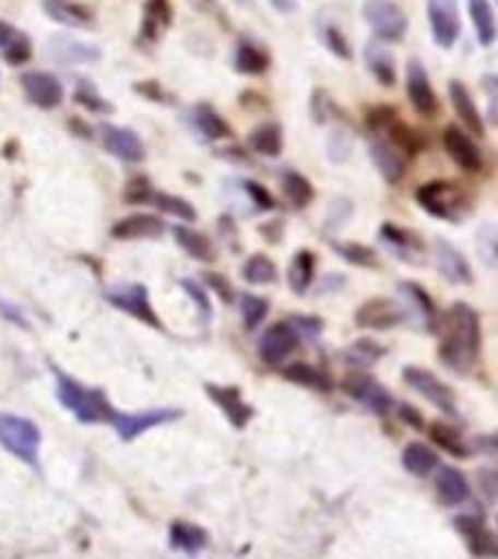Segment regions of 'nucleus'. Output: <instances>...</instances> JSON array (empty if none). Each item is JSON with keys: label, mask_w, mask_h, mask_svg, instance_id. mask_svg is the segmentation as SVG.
I'll use <instances>...</instances> for the list:
<instances>
[{"label": "nucleus", "mask_w": 498, "mask_h": 559, "mask_svg": "<svg viewBox=\"0 0 498 559\" xmlns=\"http://www.w3.org/2000/svg\"><path fill=\"white\" fill-rule=\"evenodd\" d=\"M481 349V318L478 312L461 304L452 306L449 312V330H446V341L440 347V358H443L446 367H452L458 373H470L475 358H478Z\"/></svg>", "instance_id": "nucleus-1"}, {"label": "nucleus", "mask_w": 498, "mask_h": 559, "mask_svg": "<svg viewBox=\"0 0 498 559\" xmlns=\"http://www.w3.org/2000/svg\"><path fill=\"white\" fill-rule=\"evenodd\" d=\"M56 391H59V402L64 408L85 426H96V423H111L114 419V405L108 402L103 391L96 388H85L76 379H70L68 373L56 370Z\"/></svg>", "instance_id": "nucleus-2"}, {"label": "nucleus", "mask_w": 498, "mask_h": 559, "mask_svg": "<svg viewBox=\"0 0 498 559\" xmlns=\"http://www.w3.org/2000/svg\"><path fill=\"white\" fill-rule=\"evenodd\" d=\"M0 445L12 452L17 461L38 469V452H42V428L17 414H0Z\"/></svg>", "instance_id": "nucleus-3"}, {"label": "nucleus", "mask_w": 498, "mask_h": 559, "mask_svg": "<svg viewBox=\"0 0 498 559\" xmlns=\"http://www.w3.org/2000/svg\"><path fill=\"white\" fill-rule=\"evenodd\" d=\"M414 199L426 213L443 218V222H461L470 210V195L452 181L423 183Z\"/></svg>", "instance_id": "nucleus-4"}, {"label": "nucleus", "mask_w": 498, "mask_h": 559, "mask_svg": "<svg viewBox=\"0 0 498 559\" xmlns=\"http://www.w3.org/2000/svg\"><path fill=\"white\" fill-rule=\"evenodd\" d=\"M365 21L379 41H402L408 29V17L393 0H367Z\"/></svg>", "instance_id": "nucleus-5"}, {"label": "nucleus", "mask_w": 498, "mask_h": 559, "mask_svg": "<svg viewBox=\"0 0 498 559\" xmlns=\"http://www.w3.org/2000/svg\"><path fill=\"white\" fill-rule=\"evenodd\" d=\"M105 297H108V304H111L114 309H120V312L131 314V318H138V321L149 323V326H155V330H161V326H164V323H161V318L155 314V309H152L149 292L143 286H138V283L108 288V292H105Z\"/></svg>", "instance_id": "nucleus-6"}, {"label": "nucleus", "mask_w": 498, "mask_h": 559, "mask_svg": "<svg viewBox=\"0 0 498 559\" xmlns=\"http://www.w3.org/2000/svg\"><path fill=\"white\" fill-rule=\"evenodd\" d=\"M181 417V408H152V411H138V414H114L111 426L117 431L120 440L131 443V440H138L143 431L157 426H166V423H173V419Z\"/></svg>", "instance_id": "nucleus-7"}, {"label": "nucleus", "mask_w": 498, "mask_h": 559, "mask_svg": "<svg viewBox=\"0 0 498 559\" xmlns=\"http://www.w3.org/2000/svg\"><path fill=\"white\" fill-rule=\"evenodd\" d=\"M402 379H405V384L414 388L419 396H426L435 408H440L443 414H458L452 388H449L443 379H437L435 373H428L423 367H405V370H402Z\"/></svg>", "instance_id": "nucleus-8"}, {"label": "nucleus", "mask_w": 498, "mask_h": 559, "mask_svg": "<svg viewBox=\"0 0 498 559\" xmlns=\"http://www.w3.org/2000/svg\"><path fill=\"white\" fill-rule=\"evenodd\" d=\"M426 15L437 47H452L461 35V15L454 0H426Z\"/></svg>", "instance_id": "nucleus-9"}, {"label": "nucleus", "mask_w": 498, "mask_h": 559, "mask_svg": "<svg viewBox=\"0 0 498 559\" xmlns=\"http://www.w3.org/2000/svg\"><path fill=\"white\" fill-rule=\"evenodd\" d=\"M297 341H300V335L292 330V323H274V326H269V330L260 335V341H257V353H260V358L265 365L277 367L295 353Z\"/></svg>", "instance_id": "nucleus-10"}, {"label": "nucleus", "mask_w": 498, "mask_h": 559, "mask_svg": "<svg viewBox=\"0 0 498 559\" xmlns=\"http://www.w3.org/2000/svg\"><path fill=\"white\" fill-rule=\"evenodd\" d=\"M443 148L446 155L452 157V164L463 173H481L484 169V155H481V148L475 146V140L466 134L458 126H449L443 129Z\"/></svg>", "instance_id": "nucleus-11"}, {"label": "nucleus", "mask_w": 498, "mask_h": 559, "mask_svg": "<svg viewBox=\"0 0 498 559\" xmlns=\"http://www.w3.org/2000/svg\"><path fill=\"white\" fill-rule=\"evenodd\" d=\"M21 87H24L26 99L38 108H59L61 99H64V87L52 73H44V70H26L21 73Z\"/></svg>", "instance_id": "nucleus-12"}, {"label": "nucleus", "mask_w": 498, "mask_h": 559, "mask_svg": "<svg viewBox=\"0 0 498 559\" xmlns=\"http://www.w3.org/2000/svg\"><path fill=\"white\" fill-rule=\"evenodd\" d=\"M344 391H347L356 402H361L365 408L374 411L376 417H388V414H391V408H393L391 393L384 391L379 382H374L370 376L353 373L347 382H344Z\"/></svg>", "instance_id": "nucleus-13"}, {"label": "nucleus", "mask_w": 498, "mask_h": 559, "mask_svg": "<svg viewBox=\"0 0 498 559\" xmlns=\"http://www.w3.org/2000/svg\"><path fill=\"white\" fill-rule=\"evenodd\" d=\"M405 321V306L384 300V297H374L356 309V323L365 330H393Z\"/></svg>", "instance_id": "nucleus-14"}, {"label": "nucleus", "mask_w": 498, "mask_h": 559, "mask_svg": "<svg viewBox=\"0 0 498 559\" xmlns=\"http://www.w3.org/2000/svg\"><path fill=\"white\" fill-rule=\"evenodd\" d=\"M99 138H103V146L122 164H140L146 157V146H143L138 131L120 129V126H103Z\"/></svg>", "instance_id": "nucleus-15"}, {"label": "nucleus", "mask_w": 498, "mask_h": 559, "mask_svg": "<svg viewBox=\"0 0 498 559\" xmlns=\"http://www.w3.org/2000/svg\"><path fill=\"white\" fill-rule=\"evenodd\" d=\"M408 99L414 105V111L426 120H435L437 111H440V103H437V94L431 82H428V73L423 70L419 61H411L408 64Z\"/></svg>", "instance_id": "nucleus-16"}, {"label": "nucleus", "mask_w": 498, "mask_h": 559, "mask_svg": "<svg viewBox=\"0 0 498 559\" xmlns=\"http://www.w3.org/2000/svg\"><path fill=\"white\" fill-rule=\"evenodd\" d=\"M454 527L463 536V542L470 545V550L481 559L496 557V539H493V531L487 527V522L481 515H458L454 519Z\"/></svg>", "instance_id": "nucleus-17"}, {"label": "nucleus", "mask_w": 498, "mask_h": 559, "mask_svg": "<svg viewBox=\"0 0 498 559\" xmlns=\"http://www.w3.org/2000/svg\"><path fill=\"white\" fill-rule=\"evenodd\" d=\"M435 260H437V271L443 274L449 283H461V286H470L472 283V269L466 257H463L454 245H449L446 239H437L435 242Z\"/></svg>", "instance_id": "nucleus-18"}, {"label": "nucleus", "mask_w": 498, "mask_h": 559, "mask_svg": "<svg viewBox=\"0 0 498 559\" xmlns=\"http://www.w3.org/2000/svg\"><path fill=\"white\" fill-rule=\"evenodd\" d=\"M437 480H435V489H437V498L443 501L446 507H458L463 501H470L472 489H470V480L463 475L461 469H454V466H437Z\"/></svg>", "instance_id": "nucleus-19"}, {"label": "nucleus", "mask_w": 498, "mask_h": 559, "mask_svg": "<svg viewBox=\"0 0 498 559\" xmlns=\"http://www.w3.org/2000/svg\"><path fill=\"white\" fill-rule=\"evenodd\" d=\"M204 391H208V396L216 402L218 408L225 411V417L230 419V426H234V428L248 426V419H251V408L245 405L242 391H239V388H225V384H208Z\"/></svg>", "instance_id": "nucleus-20"}, {"label": "nucleus", "mask_w": 498, "mask_h": 559, "mask_svg": "<svg viewBox=\"0 0 498 559\" xmlns=\"http://www.w3.org/2000/svg\"><path fill=\"white\" fill-rule=\"evenodd\" d=\"M370 155H374L376 169L382 173L384 181L396 183L405 175V166H408L405 164V152L393 146V143H388L384 138H379V134L370 140Z\"/></svg>", "instance_id": "nucleus-21"}, {"label": "nucleus", "mask_w": 498, "mask_h": 559, "mask_svg": "<svg viewBox=\"0 0 498 559\" xmlns=\"http://www.w3.org/2000/svg\"><path fill=\"white\" fill-rule=\"evenodd\" d=\"M44 15L64 26H94V12L76 0H44Z\"/></svg>", "instance_id": "nucleus-22"}, {"label": "nucleus", "mask_w": 498, "mask_h": 559, "mask_svg": "<svg viewBox=\"0 0 498 559\" xmlns=\"http://www.w3.org/2000/svg\"><path fill=\"white\" fill-rule=\"evenodd\" d=\"M365 64L370 76L382 87H391L396 82V64H393V52L384 47V41H370L365 47Z\"/></svg>", "instance_id": "nucleus-23"}, {"label": "nucleus", "mask_w": 498, "mask_h": 559, "mask_svg": "<svg viewBox=\"0 0 498 559\" xmlns=\"http://www.w3.org/2000/svg\"><path fill=\"white\" fill-rule=\"evenodd\" d=\"M449 99H452V108L454 114L461 117V122L466 126V129H472L478 138H484V117H481V111L475 108V103H472L470 91H466V85L463 82H449Z\"/></svg>", "instance_id": "nucleus-24"}, {"label": "nucleus", "mask_w": 498, "mask_h": 559, "mask_svg": "<svg viewBox=\"0 0 498 559\" xmlns=\"http://www.w3.org/2000/svg\"><path fill=\"white\" fill-rule=\"evenodd\" d=\"M164 234V222L149 213H134L111 227L114 239H149V236Z\"/></svg>", "instance_id": "nucleus-25"}, {"label": "nucleus", "mask_w": 498, "mask_h": 559, "mask_svg": "<svg viewBox=\"0 0 498 559\" xmlns=\"http://www.w3.org/2000/svg\"><path fill=\"white\" fill-rule=\"evenodd\" d=\"M234 68L245 76H262L269 70V52L262 50L260 44L239 41L234 52Z\"/></svg>", "instance_id": "nucleus-26"}, {"label": "nucleus", "mask_w": 498, "mask_h": 559, "mask_svg": "<svg viewBox=\"0 0 498 559\" xmlns=\"http://www.w3.org/2000/svg\"><path fill=\"white\" fill-rule=\"evenodd\" d=\"M173 24V7L169 0H149L146 9H143V33H140V41H157V35L164 33L166 26Z\"/></svg>", "instance_id": "nucleus-27"}, {"label": "nucleus", "mask_w": 498, "mask_h": 559, "mask_svg": "<svg viewBox=\"0 0 498 559\" xmlns=\"http://www.w3.org/2000/svg\"><path fill=\"white\" fill-rule=\"evenodd\" d=\"M0 50H3V59L9 64H24L33 56V44H29V38L21 29L0 21Z\"/></svg>", "instance_id": "nucleus-28"}, {"label": "nucleus", "mask_w": 498, "mask_h": 559, "mask_svg": "<svg viewBox=\"0 0 498 559\" xmlns=\"http://www.w3.org/2000/svg\"><path fill=\"white\" fill-rule=\"evenodd\" d=\"M402 466L417 478H428L440 466V461H437L435 449H428L426 443H408L402 449Z\"/></svg>", "instance_id": "nucleus-29"}, {"label": "nucleus", "mask_w": 498, "mask_h": 559, "mask_svg": "<svg viewBox=\"0 0 498 559\" xmlns=\"http://www.w3.org/2000/svg\"><path fill=\"white\" fill-rule=\"evenodd\" d=\"M400 295L405 297V304H411V309L417 312V318H419V321H423V326L435 332L437 330V321H440V318H437L435 300H431V297H428L426 292H423V288L414 286V283H402Z\"/></svg>", "instance_id": "nucleus-30"}, {"label": "nucleus", "mask_w": 498, "mask_h": 559, "mask_svg": "<svg viewBox=\"0 0 498 559\" xmlns=\"http://www.w3.org/2000/svg\"><path fill=\"white\" fill-rule=\"evenodd\" d=\"M248 143L257 155L262 157H277L283 152V129L277 122H260L257 129L248 134Z\"/></svg>", "instance_id": "nucleus-31"}, {"label": "nucleus", "mask_w": 498, "mask_h": 559, "mask_svg": "<svg viewBox=\"0 0 498 559\" xmlns=\"http://www.w3.org/2000/svg\"><path fill=\"white\" fill-rule=\"evenodd\" d=\"M470 17L472 26H475V35H478L481 47H489L496 41V12H493V3L489 0H470Z\"/></svg>", "instance_id": "nucleus-32"}, {"label": "nucleus", "mask_w": 498, "mask_h": 559, "mask_svg": "<svg viewBox=\"0 0 498 559\" xmlns=\"http://www.w3.org/2000/svg\"><path fill=\"white\" fill-rule=\"evenodd\" d=\"M315 280V253L312 251H297L288 265V286L295 295H306Z\"/></svg>", "instance_id": "nucleus-33"}, {"label": "nucleus", "mask_w": 498, "mask_h": 559, "mask_svg": "<svg viewBox=\"0 0 498 559\" xmlns=\"http://www.w3.org/2000/svg\"><path fill=\"white\" fill-rule=\"evenodd\" d=\"M173 234L175 239H178V245H181L183 251L190 253L192 260H201V262L216 260V248H213V242H210L204 234H195V230H190V227H175Z\"/></svg>", "instance_id": "nucleus-34"}, {"label": "nucleus", "mask_w": 498, "mask_h": 559, "mask_svg": "<svg viewBox=\"0 0 498 559\" xmlns=\"http://www.w3.org/2000/svg\"><path fill=\"white\" fill-rule=\"evenodd\" d=\"M169 542H173V548L187 550V554H195L208 545V531L204 527H195L190 522H175L169 527Z\"/></svg>", "instance_id": "nucleus-35"}, {"label": "nucleus", "mask_w": 498, "mask_h": 559, "mask_svg": "<svg viewBox=\"0 0 498 559\" xmlns=\"http://www.w3.org/2000/svg\"><path fill=\"white\" fill-rule=\"evenodd\" d=\"M192 126L199 129L201 138H208V140H222L230 134L227 122L222 120L210 105H195V108H192Z\"/></svg>", "instance_id": "nucleus-36"}, {"label": "nucleus", "mask_w": 498, "mask_h": 559, "mask_svg": "<svg viewBox=\"0 0 498 559\" xmlns=\"http://www.w3.org/2000/svg\"><path fill=\"white\" fill-rule=\"evenodd\" d=\"M428 437H431V443H437L443 452L454 454V457H470V445L463 443V437L458 435V428L446 426V423H435V426H428Z\"/></svg>", "instance_id": "nucleus-37"}, {"label": "nucleus", "mask_w": 498, "mask_h": 559, "mask_svg": "<svg viewBox=\"0 0 498 559\" xmlns=\"http://www.w3.org/2000/svg\"><path fill=\"white\" fill-rule=\"evenodd\" d=\"M283 379L295 384H304V388H312V391H332L330 376L321 373L318 367L312 365H288L283 370Z\"/></svg>", "instance_id": "nucleus-38"}, {"label": "nucleus", "mask_w": 498, "mask_h": 559, "mask_svg": "<svg viewBox=\"0 0 498 559\" xmlns=\"http://www.w3.org/2000/svg\"><path fill=\"white\" fill-rule=\"evenodd\" d=\"M283 195H286V201L292 204V207L304 210L312 204L315 190H312V183L306 181L300 173H286L283 175Z\"/></svg>", "instance_id": "nucleus-39"}, {"label": "nucleus", "mask_w": 498, "mask_h": 559, "mask_svg": "<svg viewBox=\"0 0 498 559\" xmlns=\"http://www.w3.org/2000/svg\"><path fill=\"white\" fill-rule=\"evenodd\" d=\"M242 274L248 283H253V286H269V283L277 280V265H274L269 257L253 253V257H248V262L242 265Z\"/></svg>", "instance_id": "nucleus-40"}, {"label": "nucleus", "mask_w": 498, "mask_h": 559, "mask_svg": "<svg viewBox=\"0 0 498 559\" xmlns=\"http://www.w3.org/2000/svg\"><path fill=\"white\" fill-rule=\"evenodd\" d=\"M379 236H382L384 242L391 245L393 251L400 253L402 260H405L411 251H423V242H419L417 236L411 234V230H402V227L396 225H382L379 227Z\"/></svg>", "instance_id": "nucleus-41"}, {"label": "nucleus", "mask_w": 498, "mask_h": 559, "mask_svg": "<svg viewBox=\"0 0 498 559\" xmlns=\"http://www.w3.org/2000/svg\"><path fill=\"white\" fill-rule=\"evenodd\" d=\"M52 56L59 61H68V64H76V61H96L99 59V50H94L91 44L59 38V41H52Z\"/></svg>", "instance_id": "nucleus-42"}, {"label": "nucleus", "mask_w": 498, "mask_h": 559, "mask_svg": "<svg viewBox=\"0 0 498 559\" xmlns=\"http://www.w3.org/2000/svg\"><path fill=\"white\" fill-rule=\"evenodd\" d=\"M384 356V347H379L376 341H356V344H349L347 353H344V358H347L349 367H370L376 365L379 358Z\"/></svg>", "instance_id": "nucleus-43"}, {"label": "nucleus", "mask_w": 498, "mask_h": 559, "mask_svg": "<svg viewBox=\"0 0 498 559\" xmlns=\"http://www.w3.org/2000/svg\"><path fill=\"white\" fill-rule=\"evenodd\" d=\"M152 204L157 210H164L169 216L181 218V222H195V207H192L190 201L178 199V195H166V192H152Z\"/></svg>", "instance_id": "nucleus-44"}, {"label": "nucleus", "mask_w": 498, "mask_h": 559, "mask_svg": "<svg viewBox=\"0 0 498 559\" xmlns=\"http://www.w3.org/2000/svg\"><path fill=\"white\" fill-rule=\"evenodd\" d=\"M239 309H242L245 330H257L265 321V314H269V300L257 295H242L239 297Z\"/></svg>", "instance_id": "nucleus-45"}, {"label": "nucleus", "mask_w": 498, "mask_h": 559, "mask_svg": "<svg viewBox=\"0 0 498 559\" xmlns=\"http://www.w3.org/2000/svg\"><path fill=\"white\" fill-rule=\"evenodd\" d=\"M73 99H76L79 105H85L87 111H94V114H111L114 111V105L96 94V87L91 85L87 79L76 82V94H73Z\"/></svg>", "instance_id": "nucleus-46"}, {"label": "nucleus", "mask_w": 498, "mask_h": 559, "mask_svg": "<svg viewBox=\"0 0 498 559\" xmlns=\"http://www.w3.org/2000/svg\"><path fill=\"white\" fill-rule=\"evenodd\" d=\"M332 248L344 257L347 262L353 265H361V269H374L376 265V253L367 248V245H358V242H332Z\"/></svg>", "instance_id": "nucleus-47"}, {"label": "nucleus", "mask_w": 498, "mask_h": 559, "mask_svg": "<svg viewBox=\"0 0 498 559\" xmlns=\"http://www.w3.org/2000/svg\"><path fill=\"white\" fill-rule=\"evenodd\" d=\"M323 44H327L330 52H335L339 59H353V50H349L347 38H344V33L335 29V26H327V29H323Z\"/></svg>", "instance_id": "nucleus-48"}, {"label": "nucleus", "mask_w": 498, "mask_h": 559, "mask_svg": "<svg viewBox=\"0 0 498 559\" xmlns=\"http://www.w3.org/2000/svg\"><path fill=\"white\" fill-rule=\"evenodd\" d=\"M152 183H149V178H134V181L126 187V201L129 204H149V199H152Z\"/></svg>", "instance_id": "nucleus-49"}, {"label": "nucleus", "mask_w": 498, "mask_h": 559, "mask_svg": "<svg viewBox=\"0 0 498 559\" xmlns=\"http://www.w3.org/2000/svg\"><path fill=\"white\" fill-rule=\"evenodd\" d=\"M288 323H292V330H295L297 335H300V332L309 335V338H318V335H321V321H318V318H309V314H292Z\"/></svg>", "instance_id": "nucleus-50"}, {"label": "nucleus", "mask_w": 498, "mask_h": 559, "mask_svg": "<svg viewBox=\"0 0 498 559\" xmlns=\"http://www.w3.org/2000/svg\"><path fill=\"white\" fill-rule=\"evenodd\" d=\"M181 288L192 297V300H195V306L201 309V318H204V323H208L210 321V300H208V295H204V288H201L199 283H192V280H181Z\"/></svg>", "instance_id": "nucleus-51"}, {"label": "nucleus", "mask_w": 498, "mask_h": 559, "mask_svg": "<svg viewBox=\"0 0 498 559\" xmlns=\"http://www.w3.org/2000/svg\"><path fill=\"white\" fill-rule=\"evenodd\" d=\"M242 187H245V192H248V195H251V199H253V204H257V207H260V210H271V207H274V199H271L265 187H260V183H253V181H245Z\"/></svg>", "instance_id": "nucleus-52"}, {"label": "nucleus", "mask_w": 498, "mask_h": 559, "mask_svg": "<svg viewBox=\"0 0 498 559\" xmlns=\"http://www.w3.org/2000/svg\"><path fill=\"white\" fill-rule=\"evenodd\" d=\"M0 318H3V321H12L15 326H21V330H29V321H26L24 314L17 312L15 306L7 304V300H0Z\"/></svg>", "instance_id": "nucleus-53"}, {"label": "nucleus", "mask_w": 498, "mask_h": 559, "mask_svg": "<svg viewBox=\"0 0 498 559\" xmlns=\"http://www.w3.org/2000/svg\"><path fill=\"white\" fill-rule=\"evenodd\" d=\"M208 286L213 288V292H218V295L225 297V300H230V297H234V292H230V286H227L225 283V277H218V274H208Z\"/></svg>", "instance_id": "nucleus-54"}, {"label": "nucleus", "mask_w": 498, "mask_h": 559, "mask_svg": "<svg viewBox=\"0 0 498 559\" xmlns=\"http://www.w3.org/2000/svg\"><path fill=\"white\" fill-rule=\"evenodd\" d=\"M134 91H138L140 96H152V99H161V103H169L166 96L157 94V85H155V82H138V85H134Z\"/></svg>", "instance_id": "nucleus-55"}, {"label": "nucleus", "mask_w": 498, "mask_h": 559, "mask_svg": "<svg viewBox=\"0 0 498 559\" xmlns=\"http://www.w3.org/2000/svg\"><path fill=\"white\" fill-rule=\"evenodd\" d=\"M192 7L204 9V12H213V15H216L218 21H222V24L227 26V17H225V12H222V9H218L216 3H213V0H192Z\"/></svg>", "instance_id": "nucleus-56"}, {"label": "nucleus", "mask_w": 498, "mask_h": 559, "mask_svg": "<svg viewBox=\"0 0 498 559\" xmlns=\"http://www.w3.org/2000/svg\"><path fill=\"white\" fill-rule=\"evenodd\" d=\"M400 417H402V419H408V426L423 428V417H419L417 411L411 408V405H400Z\"/></svg>", "instance_id": "nucleus-57"}, {"label": "nucleus", "mask_w": 498, "mask_h": 559, "mask_svg": "<svg viewBox=\"0 0 498 559\" xmlns=\"http://www.w3.org/2000/svg\"><path fill=\"white\" fill-rule=\"evenodd\" d=\"M271 7L280 9V12H295L297 3L295 0H271Z\"/></svg>", "instance_id": "nucleus-58"}, {"label": "nucleus", "mask_w": 498, "mask_h": 559, "mask_svg": "<svg viewBox=\"0 0 498 559\" xmlns=\"http://www.w3.org/2000/svg\"><path fill=\"white\" fill-rule=\"evenodd\" d=\"M236 3H242V7H251L253 0H236Z\"/></svg>", "instance_id": "nucleus-59"}]
</instances>
